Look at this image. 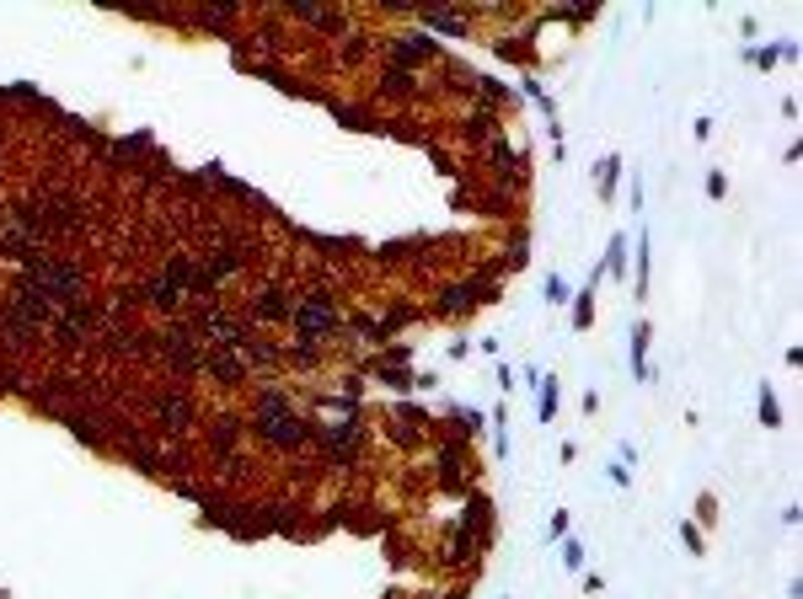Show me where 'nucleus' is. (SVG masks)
Instances as JSON below:
<instances>
[{
  "mask_svg": "<svg viewBox=\"0 0 803 599\" xmlns=\"http://www.w3.org/2000/svg\"><path fill=\"white\" fill-rule=\"evenodd\" d=\"M22 284L43 289V295L54 300V305H75V300H86V273L81 263H70V257H43V252H27L22 263Z\"/></svg>",
  "mask_w": 803,
  "mask_h": 599,
  "instance_id": "nucleus-1",
  "label": "nucleus"
},
{
  "mask_svg": "<svg viewBox=\"0 0 803 599\" xmlns=\"http://www.w3.org/2000/svg\"><path fill=\"white\" fill-rule=\"evenodd\" d=\"M290 321H295V332H300V337L321 343V337H332L343 326V316H338V305H332L327 295H300V300H295V311H290Z\"/></svg>",
  "mask_w": 803,
  "mask_h": 599,
  "instance_id": "nucleus-2",
  "label": "nucleus"
},
{
  "mask_svg": "<svg viewBox=\"0 0 803 599\" xmlns=\"http://www.w3.org/2000/svg\"><path fill=\"white\" fill-rule=\"evenodd\" d=\"M257 439L273 444V450H300V444H311V423L300 418V412H284V418H252Z\"/></svg>",
  "mask_w": 803,
  "mask_h": 599,
  "instance_id": "nucleus-3",
  "label": "nucleus"
},
{
  "mask_svg": "<svg viewBox=\"0 0 803 599\" xmlns=\"http://www.w3.org/2000/svg\"><path fill=\"white\" fill-rule=\"evenodd\" d=\"M97 321H102V311H97V305L75 300V305H64V311L54 316V332H59V343H70V348H75V343H81V337L91 332Z\"/></svg>",
  "mask_w": 803,
  "mask_h": 599,
  "instance_id": "nucleus-4",
  "label": "nucleus"
},
{
  "mask_svg": "<svg viewBox=\"0 0 803 599\" xmlns=\"http://www.w3.org/2000/svg\"><path fill=\"white\" fill-rule=\"evenodd\" d=\"M198 370H209L215 380H241L246 364H241V353H236V348H204V364H198Z\"/></svg>",
  "mask_w": 803,
  "mask_h": 599,
  "instance_id": "nucleus-5",
  "label": "nucleus"
},
{
  "mask_svg": "<svg viewBox=\"0 0 803 599\" xmlns=\"http://www.w3.org/2000/svg\"><path fill=\"white\" fill-rule=\"evenodd\" d=\"M156 418H161V428L183 433L188 423H193V401H188L183 391H171V396H161V401H156Z\"/></svg>",
  "mask_w": 803,
  "mask_h": 599,
  "instance_id": "nucleus-6",
  "label": "nucleus"
},
{
  "mask_svg": "<svg viewBox=\"0 0 803 599\" xmlns=\"http://www.w3.org/2000/svg\"><path fill=\"white\" fill-rule=\"evenodd\" d=\"M290 311H295V295H290V289H279V284L263 289V295L252 300V316H257V321H284Z\"/></svg>",
  "mask_w": 803,
  "mask_h": 599,
  "instance_id": "nucleus-7",
  "label": "nucleus"
},
{
  "mask_svg": "<svg viewBox=\"0 0 803 599\" xmlns=\"http://www.w3.org/2000/svg\"><path fill=\"white\" fill-rule=\"evenodd\" d=\"M321 433V444H327L332 455H359V423H332V428H317Z\"/></svg>",
  "mask_w": 803,
  "mask_h": 599,
  "instance_id": "nucleus-8",
  "label": "nucleus"
},
{
  "mask_svg": "<svg viewBox=\"0 0 803 599\" xmlns=\"http://www.w3.org/2000/svg\"><path fill=\"white\" fill-rule=\"evenodd\" d=\"M391 59H402V64L434 59V38H397V43H391Z\"/></svg>",
  "mask_w": 803,
  "mask_h": 599,
  "instance_id": "nucleus-9",
  "label": "nucleus"
},
{
  "mask_svg": "<svg viewBox=\"0 0 803 599\" xmlns=\"http://www.w3.org/2000/svg\"><path fill=\"white\" fill-rule=\"evenodd\" d=\"M145 300H150V305H156V311H177V300H183V289H177V284H171L166 273H161L156 284L145 289Z\"/></svg>",
  "mask_w": 803,
  "mask_h": 599,
  "instance_id": "nucleus-10",
  "label": "nucleus"
},
{
  "mask_svg": "<svg viewBox=\"0 0 803 599\" xmlns=\"http://www.w3.org/2000/svg\"><path fill=\"white\" fill-rule=\"evenodd\" d=\"M284 412H295V401L284 391H263V396H257V418H284Z\"/></svg>",
  "mask_w": 803,
  "mask_h": 599,
  "instance_id": "nucleus-11",
  "label": "nucleus"
},
{
  "mask_svg": "<svg viewBox=\"0 0 803 599\" xmlns=\"http://www.w3.org/2000/svg\"><path fill=\"white\" fill-rule=\"evenodd\" d=\"M472 300H477V289L472 284H455V289H445V295H439V311H466V305H472Z\"/></svg>",
  "mask_w": 803,
  "mask_h": 599,
  "instance_id": "nucleus-12",
  "label": "nucleus"
},
{
  "mask_svg": "<svg viewBox=\"0 0 803 599\" xmlns=\"http://www.w3.org/2000/svg\"><path fill=\"white\" fill-rule=\"evenodd\" d=\"M643 348H648V321H637V326H632V375H637V380H648Z\"/></svg>",
  "mask_w": 803,
  "mask_h": 599,
  "instance_id": "nucleus-13",
  "label": "nucleus"
},
{
  "mask_svg": "<svg viewBox=\"0 0 803 599\" xmlns=\"http://www.w3.org/2000/svg\"><path fill=\"white\" fill-rule=\"evenodd\" d=\"M423 27H439V33H466V22H461V16H450V11H423Z\"/></svg>",
  "mask_w": 803,
  "mask_h": 599,
  "instance_id": "nucleus-14",
  "label": "nucleus"
},
{
  "mask_svg": "<svg viewBox=\"0 0 803 599\" xmlns=\"http://www.w3.org/2000/svg\"><path fill=\"white\" fill-rule=\"evenodd\" d=\"M231 444H236V423H220V428H215V450L231 455Z\"/></svg>",
  "mask_w": 803,
  "mask_h": 599,
  "instance_id": "nucleus-15",
  "label": "nucleus"
},
{
  "mask_svg": "<svg viewBox=\"0 0 803 599\" xmlns=\"http://www.w3.org/2000/svg\"><path fill=\"white\" fill-rule=\"evenodd\" d=\"M552 412H557V380H547L541 391V423H552Z\"/></svg>",
  "mask_w": 803,
  "mask_h": 599,
  "instance_id": "nucleus-16",
  "label": "nucleus"
},
{
  "mask_svg": "<svg viewBox=\"0 0 803 599\" xmlns=\"http://www.w3.org/2000/svg\"><path fill=\"white\" fill-rule=\"evenodd\" d=\"M562 562L573 567V573H579V567H584V552H579V540H568V546H562Z\"/></svg>",
  "mask_w": 803,
  "mask_h": 599,
  "instance_id": "nucleus-17",
  "label": "nucleus"
},
{
  "mask_svg": "<svg viewBox=\"0 0 803 599\" xmlns=\"http://www.w3.org/2000/svg\"><path fill=\"white\" fill-rule=\"evenodd\" d=\"M777 418H782V412H777V401H771V391H766V396H761V423H771V428H777Z\"/></svg>",
  "mask_w": 803,
  "mask_h": 599,
  "instance_id": "nucleus-18",
  "label": "nucleus"
},
{
  "mask_svg": "<svg viewBox=\"0 0 803 599\" xmlns=\"http://www.w3.org/2000/svg\"><path fill=\"white\" fill-rule=\"evenodd\" d=\"M573 305H579V311H573V326H589V289L573 300Z\"/></svg>",
  "mask_w": 803,
  "mask_h": 599,
  "instance_id": "nucleus-19",
  "label": "nucleus"
},
{
  "mask_svg": "<svg viewBox=\"0 0 803 599\" xmlns=\"http://www.w3.org/2000/svg\"><path fill=\"white\" fill-rule=\"evenodd\" d=\"M637 284H648V236L637 241Z\"/></svg>",
  "mask_w": 803,
  "mask_h": 599,
  "instance_id": "nucleus-20",
  "label": "nucleus"
},
{
  "mask_svg": "<svg viewBox=\"0 0 803 599\" xmlns=\"http://www.w3.org/2000/svg\"><path fill=\"white\" fill-rule=\"evenodd\" d=\"M547 300H557V305H562V300H568V284H562V278H547Z\"/></svg>",
  "mask_w": 803,
  "mask_h": 599,
  "instance_id": "nucleus-21",
  "label": "nucleus"
},
{
  "mask_svg": "<svg viewBox=\"0 0 803 599\" xmlns=\"http://www.w3.org/2000/svg\"><path fill=\"white\" fill-rule=\"evenodd\" d=\"M605 268H610V273H627V263H621V241H610V263Z\"/></svg>",
  "mask_w": 803,
  "mask_h": 599,
  "instance_id": "nucleus-22",
  "label": "nucleus"
}]
</instances>
